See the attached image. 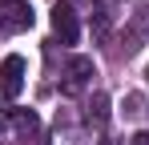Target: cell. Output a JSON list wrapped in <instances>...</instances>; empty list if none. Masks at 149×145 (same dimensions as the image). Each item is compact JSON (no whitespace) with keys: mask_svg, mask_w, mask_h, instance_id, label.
<instances>
[{"mask_svg":"<svg viewBox=\"0 0 149 145\" xmlns=\"http://www.w3.org/2000/svg\"><path fill=\"white\" fill-rule=\"evenodd\" d=\"M20 89H24V56L12 52L0 61V105H8Z\"/></svg>","mask_w":149,"mask_h":145,"instance_id":"cell-1","label":"cell"},{"mask_svg":"<svg viewBox=\"0 0 149 145\" xmlns=\"http://www.w3.org/2000/svg\"><path fill=\"white\" fill-rule=\"evenodd\" d=\"M52 32H56V40H61V45H77L81 24H77L73 4H65V0H56V4H52Z\"/></svg>","mask_w":149,"mask_h":145,"instance_id":"cell-2","label":"cell"},{"mask_svg":"<svg viewBox=\"0 0 149 145\" xmlns=\"http://www.w3.org/2000/svg\"><path fill=\"white\" fill-rule=\"evenodd\" d=\"M0 24H4L8 32L32 28V8H28V0H0Z\"/></svg>","mask_w":149,"mask_h":145,"instance_id":"cell-3","label":"cell"},{"mask_svg":"<svg viewBox=\"0 0 149 145\" xmlns=\"http://www.w3.org/2000/svg\"><path fill=\"white\" fill-rule=\"evenodd\" d=\"M93 77V61L89 56H73L69 61V72H65V93H81Z\"/></svg>","mask_w":149,"mask_h":145,"instance_id":"cell-4","label":"cell"},{"mask_svg":"<svg viewBox=\"0 0 149 145\" xmlns=\"http://www.w3.org/2000/svg\"><path fill=\"white\" fill-rule=\"evenodd\" d=\"M105 117H109V97L97 93V97H93V105H89V121H93V125H105Z\"/></svg>","mask_w":149,"mask_h":145,"instance_id":"cell-5","label":"cell"},{"mask_svg":"<svg viewBox=\"0 0 149 145\" xmlns=\"http://www.w3.org/2000/svg\"><path fill=\"white\" fill-rule=\"evenodd\" d=\"M129 145H149V133H145V129H141V133H133V137H129Z\"/></svg>","mask_w":149,"mask_h":145,"instance_id":"cell-6","label":"cell"},{"mask_svg":"<svg viewBox=\"0 0 149 145\" xmlns=\"http://www.w3.org/2000/svg\"><path fill=\"white\" fill-rule=\"evenodd\" d=\"M145 77H149V72H145Z\"/></svg>","mask_w":149,"mask_h":145,"instance_id":"cell-7","label":"cell"}]
</instances>
